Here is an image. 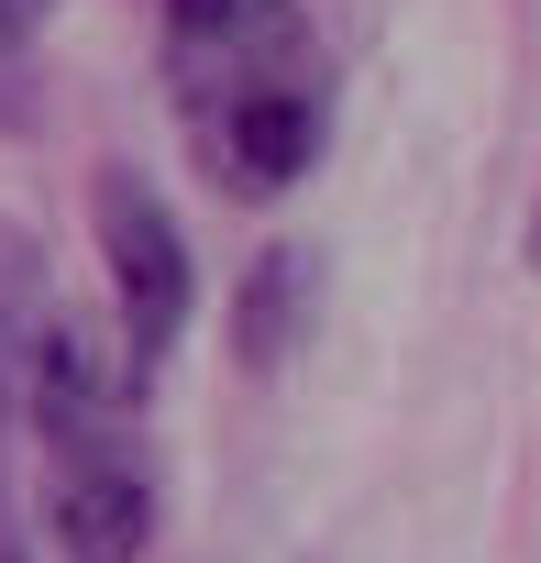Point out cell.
Listing matches in <instances>:
<instances>
[{
	"label": "cell",
	"mask_w": 541,
	"mask_h": 563,
	"mask_svg": "<svg viewBox=\"0 0 541 563\" xmlns=\"http://www.w3.org/2000/svg\"><path fill=\"white\" fill-rule=\"evenodd\" d=\"M310 299H321V254L310 243H265L243 299H232V354L243 365H288L299 332H310Z\"/></svg>",
	"instance_id": "cell-5"
},
{
	"label": "cell",
	"mask_w": 541,
	"mask_h": 563,
	"mask_svg": "<svg viewBox=\"0 0 541 563\" xmlns=\"http://www.w3.org/2000/svg\"><path fill=\"white\" fill-rule=\"evenodd\" d=\"M530 276H541V221H530Z\"/></svg>",
	"instance_id": "cell-10"
},
{
	"label": "cell",
	"mask_w": 541,
	"mask_h": 563,
	"mask_svg": "<svg viewBox=\"0 0 541 563\" xmlns=\"http://www.w3.org/2000/svg\"><path fill=\"white\" fill-rule=\"evenodd\" d=\"M166 89L188 133L265 89H321L299 0H166Z\"/></svg>",
	"instance_id": "cell-2"
},
{
	"label": "cell",
	"mask_w": 541,
	"mask_h": 563,
	"mask_svg": "<svg viewBox=\"0 0 541 563\" xmlns=\"http://www.w3.org/2000/svg\"><path fill=\"white\" fill-rule=\"evenodd\" d=\"M45 12H56V0H0V34H12V45H23V34H34Z\"/></svg>",
	"instance_id": "cell-9"
},
{
	"label": "cell",
	"mask_w": 541,
	"mask_h": 563,
	"mask_svg": "<svg viewBox=\"0 0 541 563\" xmlns=\"http://www.w3.org/2000/svg\"><path fill=\"white\" fill-rule=\"evenodd\" d=\"M0 563H34V541H23V519H12V464H0Z\"/></svg>",
	"instance_id": "cell-8"
},
{
	"label": "cell",
	"mask_w": 541,
	"mask_h": 563,
	"mask_svg": "<svg viewBox=\"0 0 541 563\" xmlns=\"http://www.w3.org/2000/svg\"><path fill=\"white\" fill-rule=\"evenodd\" d=\"M133 365L122 343L100 354L89 321H45V354H34V387H23V420L45 442V552L56 563H144L155 541V464H144V431H133Z\"/></svg>",
	"instance_id": "cell-1"
},
{
	"label": "cell",
	"mask_w": 541,
	"mask_h": 563,
	"mask_svg": "<svg viewBox=\"0 0 541 563\" xmlns=\"http://www.w3.org/2000/svg\"><path fill=\"white\" fill-rule=\"evenodd\" d=\"M89 232H100V265H111V310H122V365L155 376L188 332V299H199V265H188V232L177 210L133 177V166H100L89 177Z\"/></svg>",
	"instance_id": "cell-3"
},
{
	"label": "cell",
	"mask_w": 541,
	"mask_h": 563,
	"mask_svg": "<svg viewBox=\"0 0 541 563\" xmlns=\"http://www.w3.org/2000/svg\"><path fill=\"white\" fill-rule=\"evenodd\" d=\"M321 133H332V100H321V89H265V100L199 122L188 144H199V166H210L232 199H277V188H299V177L321 166Z\"/></svg>",
	"instance_id": "cell-4"
},
{
	"label": "cell",
	"mask_w": 541,
	"mask_h": 563,
	"mask_svg": "<svg viewBox=\"0 0 541 563\" xmlns=\"http://www.w3.org/2000/svg\"><path fill=\"white\" fill-rule=\"evenodd\" d=\"M0 133H34V56L0 34Z\"/></svg>",
	"instance_id": "cell-7"
},
{
	"label": "cell",
	"mask_w": 541,
	"mask_h": 563,
	"mask_svg": "<svg viewBox=\"0 0 541 563\" xmlns=\"http://www.w3.org/2000/svg\"><path fill=\"white\" fill-rule=\"evenodd\" d=\"M45 321H56L45 254H34V232H23V221H0V442H12V420H23V387H34Z\"/></svg>",
	"instance_id": "cell-6"
}]
</instances>
